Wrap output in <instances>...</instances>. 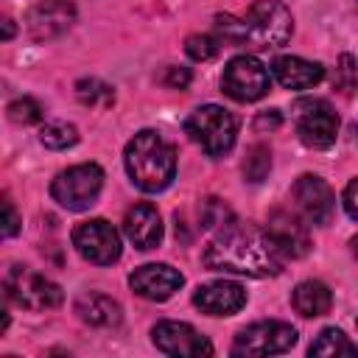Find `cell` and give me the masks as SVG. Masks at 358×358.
<instances>
[{
    "label": "cell",
    "instance_id": "7",
    "mask_svg": "<svg viewBox=\"0 0 358 358\" xmlns=\"http://www.w3.org/2000/svg\"><path fill=\"white\" fill-rule=\"evenodd\" d=\"M294 344H296V330L291 324L277 322V319H266V322H255V324L243 327L235 336L232 355H241V358L280 355V352H288Z\"/></svg>",
    "mask_w": 358,
    "mask_h": 358
},
{
    "label": "cell",
    "instance_id": "8",
    "mask_svg": "<svg viewBox=\"0 0 358 358\" xmlns=\"http://www.w3.org/2000/svg\"><path fill=\"white\" fill-rule=\"evenodd\" d=\"M294 123H296L299 140L308 148H316V151L330 148L336 143V137H338V115L322 98H302V101H296Z\"/></svg>",
    "mask_w": 358,
    "mask_h": 358
},
{
    "label": "cell",
    "instance_id": "6",
    "mask_svg": "<svg viewBox=\"0 0 358 358\" xmlns=\"http://www.w3.org/2000/svg\"><path fill=\"white\" fill-rule=\"evenodd\" d=\"M3 288L14 305L28 310H50L62 305V288L45 274H36L25 266H11L3 277Z\"/></svg>",
    "mask_w": 358,
    "mask_h": 358
},
{
    "label": "cell",
    "instance_id": "18",
    "mask_svg": "<svg viewBox=\"0 0 358 358\" xmlns=\"http://www.w3.org/2000/svg\"><path fill=\"white\" fill-rule=\"evenodd\" d=\"M274 78L285 90H308L324 78V67L319 62H308L302 56H280L271 64Z\"/></svg>",
    "mask_w": 358,
    "mask_h": 358
},
{
    "label": "cell",
    "instance_id": "11",
    "mask_svg": "<svg viewBox=\"0 0 358 358\" xmlns=\"http://www.w3.org/2000/svg\"><path fill=\"white\" fill-rule=\"evenodd\" d=\"M151 338L157 344V350H162L165 355H176V358H199V355H213V344L187 322H157L151 330Z\"/></svg>",
    "mask_w": 358,
    "mask_h": 358
},
{
    "label": "cell",
    "instance_id": "19",
    "mask_svg": "<svg viewBox=\"0 0 358 358\" xmlns=\"http://www.w3.org/2000/svg\"><path fill=\"white\" fill-rule=\"evenodd\" d=\"M76 313L81 316V322H87V324H92V327H115V324H120V319H123L120 305H117L112 296L95 294V291L78 296Z\"/></svg>",
    "mask_w": 358,
    "mask_h": 358
},
{
    "label": "cell",
    "instance_id": "12",
    "mask_svg": "<svg viewBox=\"0 0 358 358\" xmlns=\"http://www.w3.org/2000/svg\"><path fill=\"white\" fill-rule=\"evenodd\" d=\"M291 199H294V207L299 210V215L310 224H327L336 213V196H333L330 185L313 173H302L294 182Z\"/></svg>",
    "mask_w": 358,
    "mask_h": 358
},
{
    "label": "cell",
    "instance_id": "33",
    "mask_svg": "<svg viewBox=\"0 0 358 358\" xmlns=\"http://www.w3.org/2000/svg\"><path fill=\"white\" fill-rule=\"evenodd\" d=\"M11 34H14V25H11V20H6L3 22V39H11Z\"/></svg>",
    "mask_w": 358,
    "mask_h": 358
},
{
    "label": "cell",
    "instance_id": "24",
    "mask_svg": "<svg viewBox=\"0 0 358 358\" xmlns=\"http://www.w3.org/2000/svg\"><path fill=\"white\" fill-rule=\"evenodd\" d=\"M268 171H271V151H268V145H260V143L252 145L246 151V159H243V176L249 182H263L268 176Z\"/></svg>",
    "mask_w": 358,
    "mask_h": 358
},
{
    "label": "cell",
    "instance_id": "26",
    "mask_svg": "<svg viewBox=\"0 0 358 358\" xmlns=\"http://www.w3.org/2000/svg\"><path fill=\"white\" fill-rule=\"evenodd\" d=\"M6 112H8V117H11L14 123H20V126H31V123H39V120H42V106H39L34 98H28V95L11 101Z\"/></svg>",
    "mask_w": 358,
    "mask_h": 358
},
{
    "label": "cell",
    "instance_id": "25",
    "mask_svg": "<svg viewBox=\"0 0 358 358\" xmlns=\"http://www.w3.org/2000/svg\"><path fill=\"white\" fill-rule=\"evenodd\" d=\"M185 50H187V56L196 59V62H210V59H215V53L221 50V42H218L215 34H193V36H187Z\"/></svg>",
    "mask_w": 358,
    "mask_h": 358
},
{
    "label": "cell",
    "instance_id": "13",
    "mask_svg": "<svg viewBox=\"0 0 358 358\" xmlns=\"http://www.w3.org/2000/svg\"><path fill=\"white\" fill-rule=\"evenodd\" d=\"M129 285L134 294H140L143 299H151V302H165L171 299L179 285H182V274L168 266V263H148V266H140L131 271L129 277Z\"/></svg>",
    "mask_w": 358,
    "mask_h": 358
},
{
    "label": "cell",
    "instance_id": "23",
    "mask_svg": "<svg viewBox=\"0 0 358 358\" xmlns=\"http://www.w3.org/2000/svg\"><path fill=\"white\" fill-rule=\"evenodd\" d=\"M76 95L84 106H109L115 101V90L101 78H81L76 84Z\"/></svg>",
    "mask_w": 358,
    "mask_h": 358
},
{
    "label": "cell",
    "instance_id": "1",
    "mask_svg": "<svg viewBox=\"0 0 358 358\" xmlns=\"http://www.w3.org/2000/svg\"><path fill=\"white\" fill-rule=\"evenodd\" d=\"M204 266L213 271H229V274H246V277H274L282 271L285 255L268 235V229H260L255 224L243 221H227L218 227L213 241L204 249Z\"/></svg>",
    "mask_w": 358,
    "mask_h": 358
},
{
    "label": "cell",
    "instance_id": "15",
    "mask_svg": "<svg viewBox=\"0 0 358 358\" xmlns=\"http://www.w3.org/2000/svg\"><path fill=\"white\" fill-rule=\"evenodd\" d=\"M268 235L274 238V243L280 246V252L285 257H305L310 249V235L308 227L288 210H271L268 213V224H266Z\"/></svg>",
    "mask_w": 358,
    "mask_h": 358
},
{
    "label": "cell",
    "instance_id": "10",
    "mask_svg": "<svg viewBox=\"0 0 358 358\" xmlns=\"http://www.w3.org/2000/svg\"><path fill=\"white\" fill-rule=\"evenodd\" d=\"M73 246L95 266H112L120 257V235L103 218H90L73 229Z\"/></svg>",
    "mask_w": 358,
    "mask_h": 358
},
{
    "label": "cell",
    "instance_id": "16",
    "mask_svg": "<svg viewBox=\"0 0 358 358\" xmlns=\"http://www.w3.org/2000/svg\"><path fill=\"white\" fill-rule=\"evenodd\" d=\"M193 305L210 316H232L246 305V291L238 282H207L193 291Z\"/></svg>",
    "mask_w": 358,
    "mask_h": 358
},
{
    "label": "cell",
    "instance_id": "30",
    "mask_svg": "<svg viewBox=\"0 0 358 358\" xmlns=\"http://www.w3.org/2000/svg\"><path fill=\"white\" fill-rule=\"evenodd\" d=\"M341 201H344L347 215L358 221V179H350V182H347V187H344V193H341Z\"/></svg>",
    "mask_w": 358,
    "mask_h": 358
},
{
    "label": "cell",
    "instance_id": "34",
    "mask_svg": "<svg viewBox=\"0 0 358 358\" xmlns=\"http://www.w3.org/2000/svg\"><path fill=\"white\" fill-rule=\"evenodd\" d=\"M350 243H352V252H355V255H358V235H355V238H352V241H350Z\"/></svg>",
    "mask_w": 358,
    "mask_h": 358
},
{
    "label": "cell",
    "instance_id": "17",
    "mask_svg": "<svg viewBox=\"0 0 358 358\" xmlns=\"http://www.w3.org/2000/svg\"><path fill=\"white\" fill-rule=\"evenodd\" d=\"M123 232L137 249H154L162 241V221L157 207L151 204H134L123 218Z\"/></svg>",
    "mask_w": 358,
    "mask_h": 358
},
{
    "label": "cell",
    "instance_id": "2",
    "mask_svg": "<svg viewBox=\"0 0 358 358\" xmlns=\"http://www.w3.org/2000/svg\"><path fill=\"white\" fill-rule=\"evenodd\" d=\"M294 34V17L280 0H255L243 17L218 14L215 36L221 45L249 48V50H274L282 48Z\"/></svg>",
    "mask_w": 358,
    "mask_h": 358
},
{
    "label": "cell",
    "instance_id": "28",
    "mask_svg": "<svg viewBox=\"0 0 358 358\" xmlns=\"http://www.w3.org/2000/svg\"><path fill=\"white\" fill-rule=\"evenodd\" d=\"M336 84L344 95H350L355 87H358V70H355V62L350 53H344L338 59V67H336Z\"/></svg>",
    "mask_w": 358,
    "mask_h": 358
},
{
    "label": "cell",
    "instance_id": "31",
    "mask_svg": "<svg viewBox=\"0 0 358 358\" xmlns=\"http://www.w3.org/2000/svg\"><path fill=\"white\" fill-rule=\"evenodd\" d=\"M3 213H6V218H3V235L11 238V235H17V229H20V218H17V210H14V204H11L8 199L3 201Z\"/></svg>",
    "mask_w": 358,
    "mask_h": 358
},
{
    "label": "cell",
    "instance_id": "32",
    "mask_svg": "<svg viewBox=\"0 0 358 358\" xmlns=\"http://www.w3.org/2000/svg\"><path fill=\"white\" fill-rule=\"evenodd\" d=\"M280 120H282V117H280V112H277V109H268V112L257 115L255 126H257V129H266V126H268V129H277V126H280Z\"/></svg>",
    "mask_w": 358,
    "mask_h": 358
},
{
    "label": "cell",
    "instance_id": "21",
    "mask_svg": "<svg viewBox=\"0 0 358 358\" xmlns=\"http://www.w3.org/2000/svg\"><path fill=\"white\" fill-rule=\"evenodd\" d=\"M308 352H310V355H319V358H341V355L355 358V355H358V344H352L338 327H324V330L316 336V341L310 344Z\"/></svg>",
    "mask_w": 358,
    "mask_h": 358
},
{
    "label": "cell",
    "instance_id": "22",
    "mask_svg": "<svg viewBox=\"0 0 358 358\" xmlns=\"http://www.w3.org/2000/svg\"><path fill=\"white\" fill-rule=\"evenodd\" d=\"M39 140H42V145H48L53 151H64L78 143V129L64 120H50L39 129Z\"/></svg>",
    "mask_w": 358,
    "mask_h": 358
},
{
    "label": "cell",
    "instance_id": "27",
    "mask_svg": "<svg viewBox=\"0 0 358 358\" xmlns=\"http://www.w3.org/2000/svg\"><path fill=\"white\" fill-rule=\"evenodd\" d=\"M232 218H235L232 210H229L221 199H207V201H201V227L218 229V227H224V224L232 221Z\"/></svg>",
    "mask_w": 358,
    "mask_h": 358
},
{
    "label": "cell",
    "instance_id": "5",
    "mask_svg": "<svg viewBox=\"0 0 358 358\" xmlns=\"http://www.w3.org/2000/svg\"><path fill=\"white\" fill-rule=\"evenodd\" d=\"M101 187H103V171L95 162H81V165H73V168L62 171L50 182V196L64 210L81 213V210L95 204Z\"/></svg>",
    "mask_w": 358,
    "mask_h": 358
},
{
    "label": "cell",
    "instance_id": "29",
    "mask_svg": "<svg viewBox=\"0 0 358 358\" xmlns=\"http://www.w3.org/2000/svg\"><path fill=\"white\" fill-rule=\"evenodd\" d=\"M190 70L187 67H168L165 70V76H162V84L165 87H173V90H185L187 84H190Z\"/></svg>",
    "mask_w": 358,
    "mask_h": 358
},
{
    "label": "cell",
    "instance_id": "20",
    "mask_svg": "<svg viewBox=\"0 0 358 358\" xmlns=\"http://www.w3.org/2000/svg\"><path fill=\"white\" fill-rule=\"evenodd\" d=\"M291 302H294L296 313L313 319V316H324V313L333 308V294H330V288H327L324 282H319V280H305V282H299V285L294 288Z\"/></svg>",
    "mask_w": 358,
    "mask_h": 358
},
{
    "label": "cell",
    "instance_id": "3",
    "mask_svg": "<svg viewBox=\"0 0 358 358\" xmlns=\"http://www.w3.org/2000/svg\"><path fill=\"white\" fill-rule=\"evenodd\" d=\"M123 159H126L129 179L145 193H159L173 182V173H176L173 145L154 129L137 131L129 140Z\"/></svg>",
    "mask_w": 358,
    "mask_h": 358
},
{
    "label": "cell",
    "instance_id": "14",
    "mask_svg": "<svg viewBox=\"0 0 358 358\" xmlns=\"http://www.w3.org/2000/svg\"><path fill=\"white\" fill-rule=\"evenodd\" d=\"M76 20V8L70 0H42L39 6H34L28 11V34L31 39L36 42H45V39H53L59 34H64Z\"/></svg>",
    "mask_w": 358,
    "mask_h": 358
},
{
    "label": "cell",
    "instance_id": "4",
    "mask_svg": "<svg viewBox=\"0 0 358 358\" xmlns=\"http://www.w3.org/2000/svg\"><path fill=\"white\" fill-rule=\"evenodd\" d=\"M185 131L187 137L201 145V151H207L210 157H224L232 145H235V137H238V117L224 109V106H215V103H207V106H199L196 112L187 115L185 120Z\"/></svg>",
    "mask_w": 358,
    "mask_h": 358
},
{
    "label": "cell",
    "instance_id": "9",
    "mask_svg": "<svg viewBox=\"0 0 358 358\" xmlns=\"http://www.w3.org/2000/svg\"><path fill=\"white\" fill-rule=\"evenodd\" d=\"M268 84H271V76H268L266 64L257 62L255 56L229 59V64L224 67V76H221V90L232 101H241V103L263 98L268 92Z\"/></svg>",
    "mask_w": 358,
    "mask_h": 358
}]
</instances>
